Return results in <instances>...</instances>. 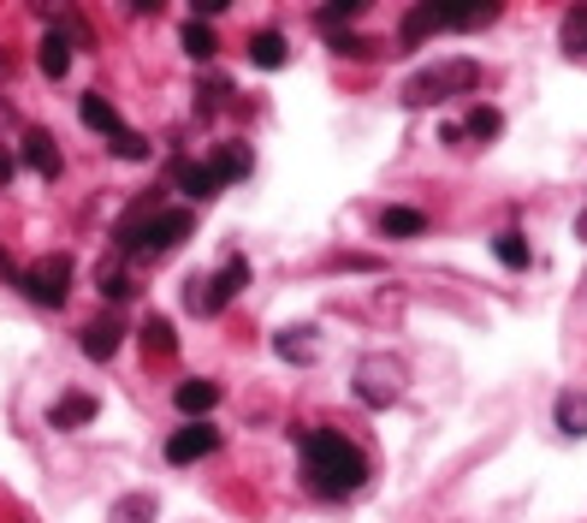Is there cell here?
Here are the masks:
<instances>
[{
    "label": "cell",
    "instance_id": "obj_2",
    "mask_svg": "<svg viewBox=\"0 0 587 523\" xmlns=\"http://www.w3.org/2000/svg\"><path fill=\"white\" fill-rule=\"evenodd\" d=\"M113 238H120L125 256H172L190 238V209H155V202H137Z\"/></svg>",
    "mask_w": 587,
    "mask_h": 523
},
{
    "label": "cell",
    "instance_id": "obj_8",
    "mask_svg": "<svg viewBox=\"0 0 587 523\" xmlns=\"http://www.w3.org/2000/svg\"><path fill=\"white\" fill-rule=\"evenodd\" d=\"M78 113H83V125H90V131H101V137H113V143H120L125 137V120H120V108H113V101L108 96H83L78 101Z\"/></svg>",
    "mask_w": 587,
    "mask_h": 523
},
{
    "label": "cell",
    "instance_id": "obj_16",
    "mask_svg": "<svg viewBox=\"0 0 587 523\" xmlns=\"http://www.w3.org/2000/svg\"><path fill=\"white\" fill-rule=\"evenodd\" d=\"M380 232H386V238H421V232H428V214L421 209H386L380 214Z\"/></svg>",
    "mask_w": 587,
    "mask_h": 523
},
{
    "label": "cell",
    "instance_id": "obj_31",
    "mask_svg": "<svg viewBox=\"0 0 587 523\" xmlns=\"http://www.w3.org/2000/svg\"><path fill=\"white\" fill-rule=\"evenodd\" d=\"M125 7L137 12V19H149V12H160V7H167V0H125Z\"/></svg>",
    "mask_w": 587,
    "mask_h": 523
},
{
    "label": "cell",
    "instance_id": "obj_3",
    "mask_svg": "<svg viewBox=\"0 0 587 523\" xmlns=\"http://www.w3.org/2000/svg\"><path fill=\"white\" fill-rule=\"evenodd\" d=\"M505 12V0H421L404 19V42H421L433 31H487Z\"/></svg>",
    "mask_w": 587,
    "mask_h": 523
},
{
    "label": "cell",
    "instance_id": "obj_30",
    "mask_svg": "<svg viewBox=\"0 0 587 523\" xmlns=\"http://www.w3.org/2000/svg\"><path fill=\"white\" fill-rule=\"evenodd\" d=\"M362 7H369V0H332V7H327V24L339 19V12H362Z\"/></svg>",
    "mask_w": 587,
    "mask_h": 523
},
{
    "label": "cell",
    "instance_id": "obj_18",
    "mask_svg": "<svg viewBox=\"0 0 587 523\" xmlns=\"http://www.w3.org/2000/svg\"><path fill=\"white\" fill-rule=\"evenodd\" d=\"M179 42H184V54H190V60H214V48H219L208 19H190L184 31H179Z\"/></svg>",
    "mask_w": 587,
    "mask_h": 523
},
{
    "label": "cell",
    "instance_id": "obj_26",
    "mask_svg": "<svg viewBox=\"0 0 587 523\" xmlns=\"http://www.w3.org/2000/svg\"><path fill=\"white\" fill-rule=\"evenodd\" d=\"M101 298H113V303L131 298V280H125V274H108V268H101Z\"/></svg>",
    "mask_w": 587,
    "mask_h": 523
},
{
    "label": "cell",
    "instance_id": "obj_13",
    "mask_svg": "<svg viewBox=\"0 0 587 523\" xmlns=\"http://www.w3.org/2000/svg\"><path fill=\"white\" fill-rule=\"evenodd\" d=\"M285 60H291V48H285V36H279V31H256V36H249V66L279 71Z\"/></svg>",
    "mask_w": 587,
    "mask_h": 523
},
{
    "label": "cell",
    "instance_id": "obj_22",
    "mask_svg": "<svg viewBox=\"0 0 587 523\" xmlns=\"http://www.w3.org/2000/svg\"><path fill=\"white\" fill-rule=\"evenodd\" d=\"M208 167H214V179L226 185V179H244V173H249V155H244V149H219Z\"/></svg>",
    "mask_w": 587,
    "mask_h": 523
},
{
    "label": "cell",
    "instance_id": "obj_11",
    "mask_svg": "<svg viewBox=\"0 0 587 523\" xmlns=\"http://www.w3.org/2000/svg\"><path fill=\"white\" fill-rule=\"evenodd\" d=\"M95 411H101V404L90 399V392H66V399L48 411V423L54 429H83V423H95Z\"/></svg>",
    "mask_w": 587,
    "mask_h": 523
},
{
    "label": "cell",
    "instance_id": "obj_6",
    "mask_svg": "<svg viewBox=\"0 0 587 523\" xmlns=\"http://www.w3.org/2000/svg\"><path fill=\"white\" fill-rule=\"evenodd\" d=\"M24 292H31V303H42V310H60V303L71 298V262L66 256H42L24 268Z\"/></svg>",
    "mask_w": 587,
    "mask_h": 523
},
{
    "label": "cell",
    "instance_id": "obj_9",
    "mask_svg": "<svg viewBox=\"0 0 587 523\" xmlns=\"http://www.w3.org/2000/svg\"><path fill=\"white\" fill-rule=\"evenodd\" d=\"M172 185H179L184 197H196V202L219 197V179H214V167H196V162H172Z\"/></svg>",
    "mask_w": 587,
    "mask_h": 523
},
{
    "label": "cell",
    "instance_id": "obj_14",
    "mask_svg": "<svg viewBox=\"0 0 587 523\" xmlns=\"http://www.w3.org/2000/svg\"><path fill=\"white\" fill-rule=\"evenodd\" d=\"M172 404H179L184 416H208L219 404V387L214 381H179V392H172Z\"/></svg>",
    "mask_w": 587,
    "mask_h": 523
},
{
    "label": "cell",
    "instance_id": "obj_7",
    "mask_svg": "<svg viewBox=\"0 0 587 523\" xmlns=\"http://www.w3.org/2000/svg\"><path fill=\"white\" fill-rule=\"evenodd\" d=\"M219 453V429H208L202 416H190L184 429L167 434V464H196V458H214Z\"/></svg>",
    "mask_w": 587,
    "mask_h": 523
},
{
    "label": "cell",
    "instance_id": "obj_23",
    "mask_svg": "<svg viewBox=\"0 0 587 523\" xmlns=\"http://www.w3.org/2000/svg\"><path fill=\"white\" fill-rule=\"evenodd\" d=\"M557 423H564V434H587V404L569 392V399H557Z\"/></svg>",
    "mask_w": 587,
    "mask_h": 523
},
{
    "label": "cell",
    "instance_id": "obj_32",
    "mask_svg": "<svg viewBox=\"0 0 587 523\" xmlns=\"http://www.w3.org/2000/svg\"><path fill=\"white\" fill-rule=\"evenodd\" d=\"M7 179H12V155L0 149V185H7Z\"/></svg>",
    "mask_w": 587,
    "mask_h": 523
},
{
    "label": "cell",
    "instance_id": "obj_19",
    "mask_svg": "<svg viewBox=\"0 0 587 523\" xmlns=\"http://www.w3.org/2000/svg\"><path fill=\"white\" fill-rule=\"evenodd\" d=\"M564 48L569 54H587V0H576V7L564 12Z\"/></svg>",
    "mask_w": 587,
    "mask_h": 523
},
{
    "label": "cell",
    "instance_id": "obj_20",
    "mask_svg": "<svg viewBox=\"0 0 587 523\" xmlns=\"http://www.w3.org/2000/svg\"><path fill=\"white\" fill-rule=\"evenodd\" d=\"M493 256L505 262V268H528V244H522V232H498V238H493Z\"/></svg>",
    "mask_w": 587,
    "mask_h": 523
},
{
    "label": "cell",
    "instance_id": "obj_12",
    "mask_svg": "<svg viewBox=\"0 0 587 523\" xmlns=\"http://www.w3.org/2000/svg\"><path fill=\"white\" fill-rule=\"evenodd\" d=\"M24 162H31L42 179H60V149H54L48 131H24Z\"/></svg>",
    "mask_w": 587,
    "mask_h": 523
},
{
    "label": "cell",
    "instance_id": "obj_29",
    "mask_svg": "<svg viewBox=\"0 0 587 523\" xmlns=\"http://www.w3.org/2000/svg\"><path fill=\"white\" fill-rule=\"evenodd\" d=\"M232 0H190V12H196V19H214V12H226Z\"/></svg>",
    "mask_w": 587,
    "mask_h": 523
},
{
    "label": "cell",
    "instance_id": "obj_24",
    "mask_svg": "<svg viewBox=\"0 0 587 523\" xmlns=\"http://www.w3.org/2000/svg\"><path fill=\"white\" fill-rule=\"evenodd\" d=\"M149 518H155L149 493H131V500H120V512H113V523H149Z\"/></svg>",
    "mask_w": 587,
    "mask_h": 523
},
{
    "label": "cell",
    "instance_id": "obj_4",
    "mask_svg": "<svg viewBox=\"0 0 587 523\" xmlns=\"http://www.w3.org/2000/svg\"><path fill=\"white\" fill-rule=\"evenodd\" d=\"M244 286H249V262L244 256H226V268L208 274V280H190L184 298H190V310H196V315H219L232 298L244 292Z\"/></svg>",
    "mask_w": 587,
    "mask_h": 523
},
{
    "label": "cell",
    "instance_id": "obj_28",
    "mask_svg": "<svg viewBox=\"0 0 587 523\" xmlns=\"http://www.w3.org/2000/svg\"><path fill=\"white\" fill-rule=\"evenodd\" d=\"M273 352H279V357H309V340H297V333H279Z\"/></svg>",
    "mask_w": 587,
    "mask_h": 523
},
{
    "label": "cell",
    "instance_id": "obj_21",
    "mask_svg": "<svg viewBox=\"0 0 587 523\" xmlns=\"http://www.w3.org/2000/svg\"><path fill=\"white\" fill-rule=\"evenodd\" d=\"M498 131H505V120H498V108H475L463 120V137H498Z\"/></svg>",
    "mask_w": 587,
    "mask_h": 523
},
{
    "label": "cell",
    "instance_id": "obj_5",
    "mask_svg": "<svg viewBox=\"0 0 587 523\" xmlns=\"http://www.w3.org/2000/svg\"><path fill=\"white\" fill-rule=\"evenodd\" d=\"M481 84V66L475 60H451V66H433L421 71V78L404 84V101H416V108H428V101H445L451 90H475Z\"/></svg>",
    "mask_w": 587,
    "mask_h": 523
},
{
    "label": "cell",
    "instance_id": "obj_17",
    "mask_svg": "<svg viewBox=\"0 0 587 523\" xmlns=\"http://www.w3.org/2000/svg\"><path fill=\"white\" fill-rule=\"evenodd\" d=\"M143 352H149V357H172V352H179V333H172L167 315H149V322H143Z\"/></svg>",
    "mask_w": 587,
    "mask_h": 523
},
{
    "label": "cell",
    "instance_id": "obj_15",
    "mask_svg": "<svg viewBox=\"0 0 587 523\" xmlns=\"http://www.w3.org/2000/svg\"><path fill=\"white\" fill-rule=\"evenodd\" d=\"M36 66H42V78H54L60 84L66 71H71V42L54 31V36H42V54H36Z\"/></svg>",
    "mask_w": 587,
    "mask_h": 523
},
{
    "label": "cell",
    "instance_id": "obj_10",
    "mask_svg": "<svg viewBox=\"0 0 587 523\" xmlns=\"http://www.w3.org/2000/svg\"><path fill=\"white\" fill-rule=\"evenodd\" d=\"M120 340H125V327L113 322V315H101V322H90V327H83V357L108 363L113 352H120Z\"/></svg>",
    "mask_w": 587,
    "mask_h": 523
},
{
    "label": "cell",
    "instance_id": "obj_25",
    "mask_svg": "<svg viewBox=\"0 0 587 523\" xmlns=\"http://www.w3.org/2000/svg\"><path fill=\"white\" fill-rule=\"evenodd\" d=\"M113 155H120V162H149V143H143L137 131H125V137L113 143Z\"/></svg>",
    "mask_w": 587,
    "mask_h": 523
},
{
    "label": "cell",
    "instance_id": "obj_1",
    "mask_svg": "<svg viewBox=\"0 0 587 523\" xmlns=\"http://www.w3.org/2000/svg\"><path fill=\"white\" fill-rule=\"evenodd\" d=\"M297 446H303V464H309L315 493H327V500H345V493H357L369 482V458H362L345 434L309 429V434H297Z\"/></svg>",
    "mask_w": 587,
    "mask_h": 523
},
{
    "label": "cell",
    "instance_id": "obj_27",
    "mask_svg": "<svg viewBox=\"0 0 587 523\" xmlns=\"http://www.w3.org/2000/svg\"><path fill=\"white\" fill-rule=\"evenodd\" d=\"M332 48L350 54V60H362V54H369V42H362V36H350V31H332Z\"/></svg>",
    "mask_w": 587,
    "mask_h": 523
}]
</instances>
